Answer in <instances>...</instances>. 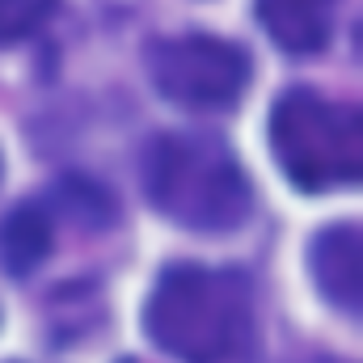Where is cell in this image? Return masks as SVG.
<instances>
[{
  "label": "cell",
  "instance_id": "cell-1",
  "mask_svg": "<svg viewBox=\"0 0 363 363\" xmlns=\"http://www.w3.org/2000/svg\"><path fill=\"white\" fill-rule=\"evenodd\" d=\"M148 338L182 363H254V283L237 267L178 262L144 304Z\"/></svg>",
  "mask_w": 363,
  "mask_h": 363
},
{
  "label": "cell",
  "instance_id": "cell-6",
  "mask_svg": "<svg viewBox=\"0 0 363 363\" xmlns=\"http://www.w3.org/2000/svg\"><path fill=\"white\" fill-rule=\"evenodd\" d=\"M258 21L287 55H317L334 38L338 0H258Z\"/></svg>",
  "mask_w": 363,
  "mask_h": 363
},
{
  "label": "cell",
  "instance_id": "cell-5",
  "mask_svg": "<svg viewBox=\"0 0 363 363\" xmlns=\"http://www.w3.org/2000/svg\"><path fill=\"white\" fill-rule=\"evenodd\" d=\"M308 274L317 283V291L342 308V313H359L363 300V237L359 224H330L313 237L308 245Z\"/></svg>",
  "mask_w": 363,
  "mask_h": 363
},
{
  "label": "cell",
  "instance_id": "cell-7",
  "mask_svg": "<svg viewBox=\"0 0 363 363\" xmlns=\"http://www.w3.org/2000/svg\"><path fill=\"white\" fill-rule=\"evenodd\" d=\"M51 241H55V228H51L47 207L43 203H21L0 224V262H4V271L13 279L38 271L43 258L51 254Z\"/></svg>",
  "mask_w": 363,
  "mask_h": 363
},
{
  "label": "cell",
  "instance_id": "cell-2",
  "mask_svg": "<svg viewBox=\"0 0 363 363\" xmlns=\"http://www.w3.org/2000/svg\"><path fill=\"white\" fill-rule=\"evenodd\" d=\"M148 203L194 233H233L254 207V190L224 140L203 131H165L144 152Z\"/></svg>",
  "mask_w": 363,
  "mask_h": 363
},
{
  "label": "cell",
  "instance_id": "cell-4",
  "mask_svg": "<svg viewBox=\"0 0 363 363\" xmlns=\"http://www.w3.org/2000/svg\"><path fill=\"white\" fill-rule=\"evenodd\" d=\"M148 77L161 97L182 110L216 114L241 101L250 85V55L245 47L216 38V34H174L148 43Z\"/></svg>",
  "mask_w": 363,
  "mask_h": 363
},
{
  "label": "cell",
  "instance_id": "cell-8",
  "mask_svg": "<svg viewBox=\"0 0 363 363\" xmlns=\"http://www.w3.org/2000/svg\"><path fill=\"white\" fill-rule=\"evenodd\" d=\"M60 0H0V47H13L30 34H38Z\"/></svg>",
  "mask_w": 363,
  "mask_h": 363
},
{
  "label": "cell",
  "instance_id": "cell-9",
  "mask_svg": "<svg viewBox=\"0 0 363 363\" xmlns=\"http://www.w3.org/2000/svg\"><path fill=\"white\" fill-rule=\"evenodd\" d=\"M123 363H135V359H123Z\"/></svg>",
  "mask_w": 363,
  "mask_h": 363
},
{
  "label": "cell",
  "instance_id": "cell-3",
  "mask_svg": "<svg viewBox=\"0 0 363 363\" xmlns=\"http://www.w3.org/2000/svg\"><path fill=\"white\" fill-rule=\"evenodd\" d=\"M271 148L296 190H338L363 174V118L351 101L287 89L271 110Z\"/></svg>",
  "mask_w": 363,
  "mask_h": 363
}]
</instances>
